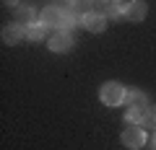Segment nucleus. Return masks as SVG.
Returning a JSON list of instances; mask_svg holds the SVG:
<instances>
[{
    "label": "nucleus",
    "mask_w": 156,
    "mask_h": 150,
    "mask_svg": "<svg viewBox=\"0 0 156 150\" xmlns=\"http://www.w3.org/2000/svg\"><path fill=\"white\" fill-rule=\"evenodd\" d=\"M125 96H128V91H125L122 83H117V80H109V83H104L99 88V98L104 106H120L125 104Z\"/></svg>",
    "instance_id": "f03ea898"
},
{
    "label": "nucleus",
    "mask_w": 156,
    "mask_h": 150,
    "mask_svg": "<svg viewBox=\"0 0 156 150\" xmlns=\"http://www.w3.org/2000/svg\"><path fill=\"white\" fill-rule=\"evenodd\" d=\"M146 13H148V5H146L143 0H133V3L125 5V18L133 21V23H140L146 18Z\"/></svg>",
    "instance_id": "0eeeda50"
},
{
    "label": "nucleus",
    "mask_w": 156,
    "mask_h": 150,
    "mask_svg": "<svg viewBox=\"0 0 156 150\" xmlns=\"http://www.w3.org/2000/svg\"><path fill=\"white\" fill-rule=\"evenodd\" d=\"M23 39H29V36H26V26H23V23L13 21L11 26L3 28V42H5V44H18V42H23Z\"/></svg>",
    "instance_id": "423d86ee"
},
{
    "label": "nucleus",
    "mask_w": 156,
    "mask_h": 150,
    "mask_svg": "<svg viewBox=\"0 0 156 150\" xmlns=\"http://www.w3.org/2000/svg\"><path fill=\"white\" fill-rule=\"evenodd\" d=\"M117 3H122V5H128V3H133V0H117Z\"/></svg>",
    "instance_id": "f3484780"
},
{
    "label": "nucleus",
    "mask_w": 156,
    "mask_h": 150,
    "mask_svg": "<svg viewBox=\"0 0 156 150\" xmlns=\"http://www.w3.org/2000/svg\"><path fill=\"white\" fill-rule=\"evenodd\" d=\"M68 11H70V13H76L78 18H83L86 13H91V11H94V8H91V0H73V3H70V8H68Z\"/></svg>",
    "instance_id": "9b49d317"
},
{
    "label": "nucleus",
    "mask_w": 156,
    "mask_h": 150,
    "mask_svg": "<svg viewBox=\"0 0 156 150\" xmlns=\"http://www.w3.org/2000/svg\"><path fill=\"white\" fill-rule=\"evenodd\" d=\"M146 127H151V129H156V104H151L148 106V114H146Z\"/></svg>",
    "instance_id": "ddd939ff"
},
{
    "label": "nucleus",
    "mask_w": 156,
    "mask_h": 150,
    "mask_svg": "<svg viewBox=\"0 0 156 150\" xmlns=\"http://www.w3.org/2000/svg\"><path fill=\"white\" fill-rule=\"evenodd\" d=\"M112 3H115V0H91V8H99V11L107 13V8H109Z\"/></svg>",
    "instance_id": "4468645a"
},
{
    "label": "nucleus",
    "mask_w": 156,
    "mask_h": 150,
    "mask_svg": "<svg viewBox=\"0 0 156 150\" xmlns=\"http://www.w3.org/2000/svg\"><path fill=\"white\" fill-rule=\"evenodd\" d=\"M107 13H109V18H125V5L115 0V3L107 8Z\"/></svg>",
    "instance_id": "f8f14e48"
},
{
    "label": "nucleus",
    "mask_w": 156,
    "mask_h": 150,
    "mask_svg": "<svg viewBox=\"0 0 156 150\" xmlns=\"http://www.w3.org/2000/svg\"><path fill=\"white\" fill-rule=\"evenodd\" d=\"M70 3H73V0H70Z\"/></svg>",
    "instance_id": "a211bd4d"
},
{
    "label": "nucleus",
    "mask_w": 156,
    "mask_h": 150,
    "mask_svg": "<svg viewBox=\"0 0 156 150\" xmlns=\"http://www.w3.org/2000/svg\"><path fill=\"white\" fill-rule=\"evenodd\" d=\"M26 36H29V42H42L47 36V26H42V23H31V26H26Z\"/></svg>",
    "instance_id": "9d476101"
},
{
    "label": "nucleus",
    "mask_w": 156,
    "mask_h": 150,
    "mask_svg": "<svg viewBox=\"0 0 156 150\" xmlns=\"http://www.w3.org/2000/svg\"><path fill=\"white\" fill-rule=\"evenodd\" d=\"M47 47H50V52H68L73 47V36L70 31H57L50 36V42H47Z\"/></svg>",
    "instance_id": "39448f33"
},
{
    "label": "nucleus",
    "mask_w": 156,
    "mask_h": 150,
    "mask_svg": "<svg viewBox=\"0 0 156 150\" xmlns=\"http://www.w3.org/2000/svg\"><path fill=\"white\" fill-rule=\"evenodd\" d=\"M3 3H5V5H11V8H18V5H21V0H3Z\"/></svg>",
    "instance_id": "2eb2a0df"
},
{
    "label": "nucleus",
    "mask_w": 156,
    "mask_h": 150,
    "mask_svg": "<svg viewBox=\"0 0 156 150\" xmlns=\"http://www.w3.org/2000/svg\"><path fill=\"white\" fill-rule=\"evenodd\" d=\"M81 26L86 28V31H91V34H101L107 28V16L104 13H86L83 18H81Z\"/></svg>",
    "instance_id": "20e7f679"
},
{
    "label": "nucleus",
    "mask_w": 156,
    "mask_h": 150,
    "mask_svg": "<svg viewBox=\"0 0 156 150\" xmlns=\"http://www.w3.org/2000/svg\"><path fill=\"white\" fill-rule=\"evenodd\" d=\"M39 23L47 26V28H57V31H73L81 23V18L76 13L60 8V5H47L44 11L39 13Z\"/></svg>",
    "instance_id": "f257e3e1"
},
{
    "label": "nucleus",
    "mask_w": 156,
    "mask_h": 150,
    "mask_svg": "<svg viewBox=\"0 0 156 150\" xmlns=\"http://www.w3.org/2000/svg\"><path fill=\"white\" fill-rule=\"evenodd\" d=\"M125 104H128V106H151L148 98H146V93H143V91H138V88H130V91H128Z\"/></svg>",
    "instance_id": "1a4fd4ad"
},
{
    "label": "nucleus",
    "mask_w": 156,
    "mask_h": 150,
    "mask_svg": "<svg viewBox=\"0 0 156 150\" xmlns=\"http://www.w3.org/2000/svg\"><path fill=\"white\" fill-rule=\"evenodd\" d=\"M120 142H122L128 150H140V148L146 145V132H143V127H140V124H128V129L120 135Z\"/></svg>",
    "instance_id": "7ed1b4c3"
},
{
    "label": "nucleus",
    "mask_w": 156,
    "mask_h": 150,
    "mask_svg": "<svg viewBox=\"0 0 156 150\" xmlns=\"http://www.w3.org/2000/svg\"><path fill=\"white\" fill-rule=\"evenodd\" d=\"M151 150H156V135L151 137Z\"/></svg>",
    "instance_id": "dca6fc26"
},
{
    "label": "nucleus",
    "mask_w": 156,
    "mask_h": 150,
    "mask_svg": "<svg viewBox=\"0 0 156 150\" xmlns=\"http://www.w3.org/2000/svg\"><path fill=\"white\" fill-rule=\"evenodd\" d=\"M13 18H16V23L31 26V23H37V11L29 5H18V8H13Z\"/></svg>",
    "instance_id": "6e6552de"
}]
</instances>
